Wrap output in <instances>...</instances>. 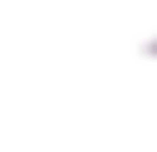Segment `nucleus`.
<instances>
[{
    "instance_id": "nucleus-1",
    "label": "nucleus",
    "mask_w": 157,
    "mask_h": 152,
    "mask_svg": "<svg viewBox=\"0 0 157 152\" xmlns=\"http://www.w3.org/2000/svg\"><path fill=\"white\" fill-rule=\"evenodd\" d=\"M0 25L44 44L157 49V0H0Z\"/></svg>"
}]
</instances>
